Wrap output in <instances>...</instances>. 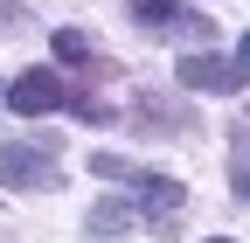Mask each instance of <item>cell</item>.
Instances as JSON below:
<instances>
[{
	"instance_id": "30bf717a",
	"label": "cell",
	"mask_w": 250,
	"mask_h": 243,
	"mask_svg": "<svg viewBox=\"0 0 250 243\" xmlns=\"http://www.w3.org/2000/svg\"><path fill=\"white\" fill-rule=\"evenodd\" d=\"M21 28H35V14L14 7V0H0V35H21Z\"/></svg>"
},
{
	"instance_id": "8992f818",
	"label": "cell",
	"mask_w": 250,
	"mask_h": 243,
	"mask_svg": "<svg viewBox=\"0 0 250 243\" xmlns=\"http://www.w3.org/2000/svg\"><path fill=\"white\" fill-rule=\"evenodd\" d=\"M56 56H62V63H83V70H98V77H118V63H111V56H98V49H90V35H77V28H56Z\"/></svg>"
},
{
	"instance_id": "5b68a950",
	"label": "cell",
	"mask_w": 250,
	"mask_h": 243,
	"mask_svg": "<svg viewBox=\"0 0 250 243\" xmlns=\"http://www.w3.org/2000/svg\"><path fill=\"white\" fill-rule=\"evenodd\" d=\"M181 208H188V188H181L174 174H146L139 181V216L146 223H174Z\"/></svg>"
},
{
	"instance_id": "ba28073f",
	"label": "cell",
	"mask_w": 250,
	"mask_h": 243,
	"mask_svg": "<svg viewBox=\"0 0 250 243\" xmlns=\"http://www.w3.org/2000/svg\"><path fill=\"white\" fill-rule=\"evenodd\" d=\"M90 174H98V181H125V188H139V181H146L153 167L125 160V153H90Z\"/></svg>"
},
{
	"instance_id": "9c48e42d",
	"label": "cell",
	"mask_w": 250,
	"mask_h": 243,
	"mask_svg": "<svg viewBox=\"0 0 250 243\" xmlns=\"http://www.w3.org/2000/svg\"><path fill=\"white\" fill-rule=\"evenodd\" d=\"M132 223H139L132 202H98V208H90V236H118V229H132Z\"/></svg>"
},
{
	"instance_id": "3957f363",
	"label": "cell",
	"mask_w": 250,
	"mask_h": 243,
	"mask_svg": "<svg viewBox=\"0 0 250 243\" xmlns=\"http://www.w3.org/2000/svg\"><path fill=\"white\" fill-rule=\"evenodd\" d=\"M174 77H181L188 90H208V98H236L250 70L236 63V56H208V49H195V56H181V63H174Z\"/></svg>"
},
{
	"instance_id": "52a82bcc",
	"label": "cell",
	"mask_w": 250,
	"mask_h": 243,
	"mask_svg": "<svg viewBox=\"0 0 250 243\" xmlns=\"http://www.w3.org/2000/svg\"><path fill=\"white\" fill-rule=\"evenodd\" d=\"M132 118H139V125H174V132H195V111H188V104H167V98H146V90H139V104H132Z\"/></svg>"
},
{
	"instance_id": "6da1fadb",
	"label": "cell",
	"mask_w": 250,
	"mask_h": 243,
	"mask_svg": "<svg viewBox=\"0 0 250 243\" xmlns=\"http://www.w3.org/2000/svg\"><path fill=\"white\" fill-rule=\"evenodd\" d=\"M56 139H35V146H21V139H0V188H14V195H35V188H56Z\"/></svg>"
},
{
	"instance_id": "5bb4252c",
	"label": "cell",
	"mask_w": 250,
	"mask_h": 243,
	"mask_svg": "<svg viewBox=\"0 0 250 243\" xmlns=\"http://www.w3.org/2000/svg\"><path fill=\"white\" fill-rule=\"evenodd\" d=\"M208 243H236V236H208Z\"/></svg>"
},
{
	"instance_id": "7a4b0ae2",
	"label": "cell",
	"mask_w": 250,
	"mask_h": 243,
	"mask_svg": "<svg viewBox=\"0 0 250 243\" xmlns=\"http://www.w3.org/2000/svg\"><path fill=\"white\" fill-rule=\"evenodd\" d=\"M77 98V83L62 77V70H21L14 83H7V111H21V118H42V111H62Z\"/></svg>"
},
{
	"instance_id": "8fae6325",
	"label": "cell",
	"mask_w": 250,
	"mask_h": 243,
	"mask_svg": "<svg viewBox=\"0 0 250 243\" xmlns=\"http://www.w3.org/2000/svg\"><path fill=\"white\" fill-rule=\"evenodd\" d=\"M229 167H250V118L236 125V160H229Z\"/></svg>"
},
{
	"instance_id": "277c9868",
	"label": "cell",
	"mask_w": 250,
	"mask_h": 243,
	"mask_svg": "<svg viewBox=\"0 0 250 243\" xmlns=\"http://www.w3.org/2000/svg\"><path fill=\"white\" fill-rule=\"evenodd\" d=\"M132 7L139 28H153V35H208V21L195 7H181V0H125Z\"/></svg>"
},
{
	"instance_id": "7c38bea8",
	"label": "cell",
	"mask_w": 250,
	"mask_h": 243,
	"mask_svg": "<svg viewBox=\"0 0 250 243\" xmlns=\"http://www.w3.org/2000/svg\"><path fill=\"white\" fill-rule=\"evenodd\" d=\"M229 181H236V195L250 202V167H229Z\"/></svg>"
},
{
	"instance_id": "4fadbf2b",
	"label": "cell",
	"mask_w": 250,
	"mask_h": 243,
	"mask_svg": "<svg viewBox=\"0 0 250 243\" xmlns=\"http://www.w3.org/2000/svg\"><path fill=\"white\" fill-rule=\"evenodd\" d=\"M236 63H243V70H250V35H243V49H236Z\"/></svg>"
}]
</instances>
